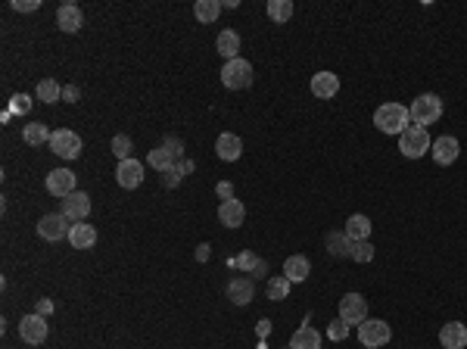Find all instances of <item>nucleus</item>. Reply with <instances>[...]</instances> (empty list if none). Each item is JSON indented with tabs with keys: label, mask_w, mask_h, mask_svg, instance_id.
Returning <instances> with one entry per match:
<instances>
[{
	"label": "nucleus",
	"mask_w": 467,
	"mask_h": 349,
	"mask_svg": "<svg viewBox=\"0 0 467 349\" xmlns=\"http://www.w3.org/2000/svg\"><path fill=\"white\" fill-rule=\"evenodd\" d=\"M374 125H377L383 135H402L411 125L408 107H402V103H383V107H377V113H374Z\"/></svg>",
	"instance_id": "f257e3e1"
},
{
	"label": "nucleus",
	"mask_w": 467,
	"mask_h": 349,
	"mask_svg": "<svg viewBox=\"0 0 467 349\" xmlns=\"http://www.w3.org/2000/svg\"><path fill=\"white\" fill-rule=\"evenodd\" d=\"M408 116H411V125H421V128L436 125L439 118H442V97H436V94L414 97L408 107Z\"/></svg>",
	"instance_id": "f03ea898"
},
{
	"label": "nucleus",
	"mask_w": 467,
	"mask_h": 349,
	"mask_svg": "<svg viewBox=\"0 0 467 349\" xmlns=\"http://www.w3.org/2000/svg\"><path fill=\"white\" fill-rule=\"evenodd\" d=\"M181 156H184V144H181L178 137H165L156 150H150L146 165L156 169V172H169V169H175V165L181 163Z\"/></svg>",
	"instance_id": "7ed1b4c3"
},
{
	"label": "nucleus",
	"mask_w": 467,
	"mask_h": 349,
	"mask_svg": "<svg viewBox=\"0 0 467 349\" xmlns=\"http://www.w3.org/2000/svg\"><path fill=\"white\" fill-rule=\"evenodd\" d=\"M430 146H433V141H430L427 128H421V125H408L399 135V150L405 159H421L424 153H430Z\"/></svg>",
	"instance_id": "20e7f679"
},
{
	"label": "nucleus",
	"mask_w": 467,
	"mask_h": 349,
	"mask_svg": "<svg viewBox=\"0 0 467 349\" xmlns=\"http://www.w3.org/2000/svg\"><path fill=\"white\" fill-rule=\"evenodd\" d=\"M221 85L228 90H243L253 85V62L237 57L231 62H225V69H221Z\"/></svg>",
	"instance_id": "39448f33"
},
{
	"label": "nucleus",
	"mask_w": 467,
	"mask_h": 349,
	"mask_svg": "<svg viewBox=\"0 0 467 349\" xmlns=\"http://www.w3.org/2000/svg\"><path fill=\"white\" fill-rule=\"evenodd\" d=\"M358 340L365 343L368 349H377V346H386L393 340V327L380 318H365L358 324Z\"/></svg>",
	"instance_id": "423d86ee"
},
{
	"label": "nucleus",
	"mask_w": 467,
	"mask_h": 349,
	"mask_svg": "<svg viewBox=\"0 0 467 349\" xmlns=\"http://www.w3.org/2000/svg\"><path fill=\"white\" fill-rule=\"evenodd\" d=\"M50 150L57 153L60 159H78L81 156V137L69 128H57L50 137Z\"/></svg>",
	"instance_id": "0eeeda50"
},
{
	"label": "nucleus",
	"mask_w": 467,
	"mask_h": 349,
	"mask_svg": "<svg viewBox=\"0 0 467 349\" xmlns=\"http://www.w3.org/2000/svg\"><path fill=\"white\" fill-rule=\"evenodd\" d=\"M47 334H50V327H47V318L38 315V312H32V315H25L22 321H19V337H22L29 346L44 343Z\"/></svg>",
	"instance_id": "6e6552de"
},
{
	"label": "nucleus",
	"mask_w": 467,
	"mask_h": 349,
	"mask_svg": "<svg viewBox=\"0 0 467 349\" xmlns=\"http://www.w3.org/2000/svg\"><path fill=\"white\" fill-rule=\"evenodd\" d=\"M340 318H343L346 324L358 327L361 321L368 318V299L361 296V293H346V296L340 299Z\"/></svg>",
	"instance_id": "1a4fd4ad"
},
{
	"label": "nucleus",
	"mask_w": 467,
	"mask_h": 349,
	"mask_svg": "<svg viewBox=\"0 0 467 349\" xmlns=\"http://www.w3.org/2000/svg\"><path fill=\"white\" fill-rule=\"evenodd\" d=\"M69 231H72V225H69V219L62 212H50V215H44V219L38 221V234L44 237L47 243L62 240V237H69Z\"/></svg>",
	"instance_id": "9d476101"
},
{
	"label": "nucleus",
	"mask_w": 467,
	"mask_h": 349,
	"mask_svg": "<svg viewBox=\"0 0 467 349\" xmlns=\"http://www.w3.org/2000/svg\"><path fill=\"white\" fill-rule=\"evenodd\" d=\"M116 181H118V187H125V191H134V187H141L144 184V163L141 159H122L118 163V169H116Z\"/></svg>",
	"instance_id": "9b49d317"
},
{
	"label": "nucleus",
	"mask_w": 467,
	"mask_h": 349,
	"mask_svg": "<svg viewBox=\"0 0 467 349\" xmlns=\"http://www.w3.org/2000/svg\"><path fill=\"white\" fill-rule=\"evenodd\" d=\"M78 187H75V172L72 169H53L47 174V193L50 197H62L66 200L69 193H75Z\"/></svg>",
	"instance_id": "f8f14e48"
},
{
	"label": "nucleus",
	"mask_w": 467,
	"mask_h": 349,
	"mask_svg": "<svg viewBox=\"0 0 467 349\" xmlns=\"http://www.w3.org/2000/svg\"><path fill=\"white\" fill-rule=\"evenodd\" d=\"M62 215H66L69 221H85L88 219V212H90V197L85 191H75V193H69L66 200H62V209H60Z\"/></svg>",
	"instance_id": "ddd939ff"
},
{
	"label": "nucleus",
	"mask_w": 467,
	"mask_h": 349,
	"mask_svg": "<svg viewBox=\"0 0 467 349\" xmlns=\"http://www.w3.org/2000/svg\"><path fill=\"white\" fill-rule=\"evenodd\" d=\"M430 153H433V159L439 165H452L458 159V153H461V144H458V137L442 135V137H436V141H433Z\"/></svg>",
	"instance_id": "4468645a"
},
{
	"label": "nucleus",
	"mask_w": 467,
	"mask_h": 349,
	"mask_svg": "<svg viewBox=\"0 0 467 349\" xmlns=\"http://www.w3.org/2000/svg\"><path fill=\"white\" fill-rule=\"evenodd\" d=\"M312 94L318 97V100H330V97L340 94V75L333 72H315L312 75Z\"/></svg>",
	"instance_id": "2eb2a0df"
},
{
	"label": "nucleus",
	"mask_w": 467,
	"mask_h": 349,
	"mask_svg": "<svg viewBox=\"0 0 467 349\" xmlns=\"http://www.w3.org/2000/svg\"><path fill=\"white\" fill-rule=\"evenodd\" d=\"M215 153H218L221 163H237V159L243 156V141H240V135H231V131L218 135V141H215Z\"/></svg>",
	"instance_id": "dca6fc26"
},
{
	"label": "nucleus",
	"mask_w": 467,
	"mask_h": 349,
	"mask_svg": "<svg viewBox=\"0 0 467 349\" xmlns=\"http://www.w3.org/2000/svg\"><path fill=\"white\" fill-rule=\"evenodd\" d=\"M439 343H442V349H467V324H461V321H449V324H442V331H439Z\"/></svg>",
	"instance_id": "f3484780"
},
{
	"label": "nucleus",
	"mask_w": 467,
	"mask_h": 349,
	"mask_svg": "<svg viewBox=\"0 0 467 349\" xmlns=\"http://www.w3.org/2000/svg\"><path fill=\"white\" fill-rule=\"evenodd\" d=\"M243 219H246V206H243V200H221L218 206V221L225 228H240Z\"/></svg>",
	"instance_id": "a211bd4d"
},
{
	"label": "nucleus",
	"mask_w": 467,
	"mask_h": 349,
	"mask_svg": "<svg viewBox=\"0 0 467 349\" xmlns=\"http://www.w3.org/2000/svg\"><path fill=\"white\" fill-rule=\"evenodd\" d=\"M256 296V287H253V278H231L228 284V299L234 306H249Z\"/></svg>",
	"instance_id": "6ab92c4d"
},
{
	"label": "nucleus",
	"mask_w": 467,
	"mask_h": 349,
	"mask_svg": "<svg viewBox=\"0 0 467 349\" xmlns=\"http://www.w3.org/2000/svg\"><path fill=\"white\" fill-rule=\"evenodd\" d=\"M57 25H60V32L75 34L81 25H85V16H81V10L75 4H62L57 10Z\"/></svg>",
	"instance_id": "aec40b11"
},
{
	"label": "nucleus",
	"mask_w": 467,
	"mask_h": 349,
	"mask_svg": "<svg viewBox=\"0 0 467 349\" xmlns=\"http://www.w3.org/2000/svg\"><path fill=\"white\" fill-rule=\"evenodd\" d=\"M215 50H218V57H225V62H231L240 57V34L234 29H225L218 32V38H215Z\"/></svg>",
	"instance_id": "412c9836"
},
{
	"label": "nucleus",
	"mask_w": 467,
	"mask_h": 349,
	"mask_svg": "<svg viewBox=\"0 0 467 349\" xmlns=\"http://www.w3.org/2000/svg\"><path fill=\"white\" fill-rule=\"evenodd\" d=\"M69 243H72L75 249H94V243H97V228L88 225V221H75L72 231H69Z\"/></svg>",
	"instance_id": "4be33fe9"
},
{
	"label": "nucleus",
	"mask_w": 467,
	"mask_h": 349,
	"mask_svg": "<svg viewBox=\"0 0 467 349\" xmlns=\"http://www.w3.org/2000/svg\"><path fill=\"white\" fill-rule=\"evenodd\" d=\"M346 237L355 243V240H371V219L368 215H361V212H355L346 219Z\"/></svg>",
	"instance_id": "5701e85b"
},
{
	"label": "nucleus",
	"mask_w": 467,
	"mask_h": 349,
	"mask_svg": "<svg viewBox=\"0 0 467 349\" xmlns=\"http://www.w3.org/2000/svg\"><path fill=\"white\" fill-rule=\"evenodd\" d=\"M284 275H287L290 284H302L305 278L312 275V262L305 259V256H290V259L284 262Z\"/></svg>",
	"instance_id": "b1692460"
},
{
	"label": "nucleus",
	"mask_w": 467,
	"mask_h": 349,
	"mask_svg": "<svg viewBox=\"0 0 467 349\" xmlns=\"http://www.w3.org/2000/svg\"><path fill=\"white\" fill-rule=\"evenodd\" d=\"M290 349H321V334L312 324H302L290 340Z\"/></svg>",
	"instance_id": "393cba45"
},
{
	"label": "nucleus",
	"mask_w": 467,
	"mask_h": 349,
	"mask_svg": "<svg viewBox=\"0 0 467 349\" xmlns=\"http://www.w3.org/2000/svg\"><path fill=\"white\" fill-rule=\"evenodd\" d=\"M50 137H53V131L44 122H32L22 128V141L29 146H44V144H50Z\"/></svg>",
	"instance_id": "a878e982"
},
{
	"label": "nucleus",
	"mask_w": 467,
	"mask_h": 349,
	"mask_svg": "<svg viewBox=\"0 0 467 349\" xmlns=\"http://www.w3.org/2000/svg\"><path fill=\"white\" fill-rule=\"evenodd\" d=\"M221 10H225V4H218V0H197L193 4V16H197V22H215V19L221 16Z\"/></svg>",
	"instance_id": "bb28decb"
},
{
	"label": "nucleus",
	"mask_w": 467,
	"mask_h": 349,
	"mask_svg": "<svg viewBox=\"0 0 467 349\" xmlns=\"http://www.w3.org/2000/svg\"><path fill=\"white\" fill-rule=\"evenodd\" d=\"M268 19L271 22H277V25H284V22H290L293 19V0H268Z\"/></svg>",
	"instance_id": "cd10ccee"
},
{
	"label": "nucleus",
	"mask_w": 467,
	"mask_h": 349,
	"mask_svg": "<svg viewBox=\"0 0 467 349\" xmlns=\"http://www.w3.org/2000/svg\"><path fill=\"white\" fill-rule=\"evenodd\" d=\"M327 249H330V256H349L352 253V240L346 237V231L343 234H327Z\"/></svg>",
	"instance_id": "c85d7f7f"
},
{
	"label": "nucleus",
	"mask_w": 467,
	"mask_h": 349,
	"mask_svg": "<svg viewBox=\"0 0 467 349\" xmlns=\"http://www.w3.org/2000/svg\"><path fill=\"white\" fill-rule=\"evenodd\" d=\"M290 296V281L287 275H274L268 281V299H274V303H281V299Z\"/></svg>",
	"instance_id": "c756f323"
},
{
	"label": "nucleus",
	"mask_w": 467,
	"mask_h": 349,
	"mask_svg": "<svg viewBox=\"0 0 467 349\" xmlns=\"http://www.w3.org/2000/svg\"><path fill=\"white\" fill-rule=\"evenodd\" d=\"M38 100L41 103H57V100H62V88L53 78H44L38 85Z\"/></svg>",
	"instance_id": "7c9ffc66"
},
{
	"label": "nucleus",
	"mask_w": 467,
	"mask_h": 349,
	"mask_svg": "<svg viewBox=\"0 0 467 349\" xmlns=\"http://www.w3.org/2000/svg\"><path fill=\"white\" fill-rule=\"evenodd\" d=\"M237 265L243 268V275L249 271V275H256V278H262L265 271H268V265H265V262L259 259V256H253V253H243L240 259H237Z\"/></svg>",
	"instance_id": "2f4dec72"
},
{
	"label": "nucleus",
	"mask_w": 467,
	"mask_h": 349,
	"mask_svg": "<svg viewBox=\"0 0 467 349\" xmlns=\"http://www.w3.org/2000/svg\"><path fill=\"white\" fill-rule=\"evenodd\" d=\"M352 259L355 262H361V265H368V262H371L374 259V247H371V240H355L352 243Z\"/></svg>",
	"instance_id": "473e14b6"
},
{
	"label": "nucleus",
	"mask_w": 467,
	"mask_h": 349,
	"mask_svg": "<svg viewBox=\"0 0 467 349\" xmlns=\"http://www.w3.org/2000/svg\"><path fill=\"white\" fill-rule=\"evenodd\" d=\"M131 146H134V144H131L128 135H116L113 137V153H116L118 163H122V159H131Z\"/></svg>",
	"instance_id": "72a5a7b5"
},
{
	"label": "nucleus",
	"mask_w": 467,
	"mask_h": 349,
	"mask_svg": "<svg viewBox=\"0 0 467 349\" xmlns=\"http://www.w3.org/2000/svg\"><path fill=\"white\" fill-rule=\"evenodd\" d=\"M29 109H32V97H29V94H16V97H10V113L25 116Z\"/></svg>",
	"instance_id": "f704fd0d"
},
{
	"label": "nucleus",
	"mask_w": 467,
	"mask_h": 349,
	"mask_svg": "<svg viewBox=\"0 0 467 349\" xmlns=\"http://www.w3.org/2000/svg\"><path fill=\"white\" fill-rule=\"evenodd\" d=\"M327 334H330V340H346L349 337V324H346L343 318H333L330 327H327Z\"/></svg>",
	"instance_id": "c9c22d12"
},
{
	"label": "nucleus",
	"mask_w": 467,
	"mask_h": 349,
	"mask_svg": "<svg viewBox=\"0 0 467 349\" xmlns=\"http://www.w3.org/2000/svg\"><path fill=\"white\" fill-rule=\"evenodd\" d=\"M181 178H184L181 165H175V169H169V172H162V184H165V187H178V184H181Z\"/></svg>",
	"instance_id": "e433bc0d"
},
{
	"label": "nucleus",
	"mask_w": 467,
	"mask_h": 349,
	"mask_svg": "<svg viewBox=\"0 0 467 349\" xmlns=\"http://www.w3.org/2000/svg\"><path fill=\"white\" fill-rule=\"evenodd\" d=\"M41 6V0H13V10L16 13H34Z\"/></svg>",
	"instance_id": "4c0bfd02"
},
{
	"label": "nucleus",
	"mask_w": 467,
	"mask_h": 349,
	"mask_svg": "<svg viewBox=\"0 0 467 349\" xmlns=\"http://www.w3.org/2000/svg\"><path fill=\"white\" fill-rule=\"evenodd\" d=\"M78 94H81V90L75 88V85H66V88H62V100H69V103H78Z\"/></svg>",
	"instance_id": "58836bf2"
},
{
	"label": "nucleus",
	"mask_w": 467,
	"mask_h": 349,
	"mask_svg": "<svg viewBox=\"0 0 467 349\" xmlns=\"http://www.w3.org/2000/svg\"><path fill=\"white\" fill-rule=\"evenodd\" d=\"M50 312H53V303H50V299H38V315H50Z\"/></svg>",
	"instance_id": "ea45409f"
},
{
	"label": "nucleus",
	"mask_w": 467,
	"mask_h": 349,
	"mask_svg": "<svg viewBox=\"0 0 467 349\" xmlns=\"http://www.w3.org/2000/svg\"><path fill=\"white\" fill-rule=\"evenodd\" d=\"M218 197H225V200H234V187L228 184V181H221V184H218Z\"/></svg>",
	"instance_id": "a19ab883"
},
{
	"label": "nucleus",
	"mask_w": 467,
	"mask_h": 349,
	"mask_svg": "<svg viewBox=\"0 0 467 349\" xmlns=\"http://www.w3.org/2000/svg\"><path fill=\"white\" fill-rule=\"evenodd\" d=\"M197 259H200V262H206V259H209V243H203V247L197 249Z\"/></svg>",
	"instance_id": "79ce46f5"
},
{
	"label": "nucleus",
	"mask_w": 467,
	"mask_h": 349,
	"mask_svg": "<svg viewBox=\"0 0 467 349\" xmlns=\"http://www.w3.org/2000/svg\"><path fill=\"white\" fill-rule=\"evenodd\" d=\"M178 165H181V172H184V174H190V172H193V163H190V159H181Z\"/></svg>",
	"instance_id": "37998d69"
},
{
	"label": "nucleus",
	"mask_w": 467,
	"mask_h": 349,
	"mask_svg": "<svg viewBox=\"0 0 467 349\" xmlns=\"http://www.w3.org/2000/svg\"><path fill=\"white\" fill-rule=\"evenodd\" d=\"M284 349H290V346H284Z\"/></svg>",
	"instance_id": "c03bdc74"
}]
</instances>
